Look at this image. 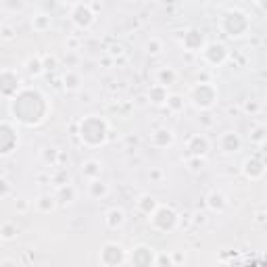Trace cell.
Returning a JSON list of instances; mask_svg holds the SVG:
<instances>
[{"label": "cell", "instance_id": "obj_1", "mask_svg": "<svg viewBox=\"0 0 267 267\" xmlns=\"http://www.w3.org/2000/svg\"><path fill=\"white\" fill-rule=\"evenodd\" d=\"M11 111H13L15 121L32 128V125H40L46 121L48 113H50V102H48V98L42 94L40 90L23 88L13 98Z\"/></svg>", "mask_w": 267, "mask_h": 267}, {"label": "cell", "instance_id": "obj_2", "mask_svg": "<svg viewBox=\"0 0 267 267\" xmlns=\"http://www.w3.org/2000/svg\"><path fill=\"white\" fill-rule=\"evenodd\" d=\"M77 134H80V140L86 146L96 149V146H102L109 140V123L98 115H88L80 121Z\"/></svg>", "mask_w": 267, "mask_h": 267}, {"label": "cell", "instance_id": "obj_3", "mask_svg": "<svg viewBox=\"0 0 267 267\" xmlns=\"http://www.w3.org/2000/svg\"><path fill=\"white\" fill-rule=\"evenodd\" d=\"M221 30L228 38H242L244 33H249V30H250V19L247 13L240 9H230L223 13Z\"/></svg>", "mask_w": 267, "mask_h": 267}, {"label": "cell", "instance_id": "obj_4", "mask_svg": "<svg viewBox=\"0 0 267 267\" xmlns=\"http://www.w3.org/2000/svg\"><path fill=\"white\" fill-rule=\"evenodd\" d=\"M217 98H219V92H217V88L211 82H199L190 90V100L194 107L200 111L213 109L217 104Z\"/></svg>", "mask_w": 267, "mask_h": 267}, {"label": "cell", "instance_id": "obj_5", "mask_svg": "<svg viewBox=\"0 0 267 267\" xmlns=\"http://www.w3.org/2000/svg\"><path fill=\"white\" fill-rule=\"evenodd\" d=\"M178 219H180L178 213L167 205H159L157 211L152 213V226L159 232H173L175 226H178Z\"/></svg>", "mask_w": 267, "mask_h": 267}, {"label": "cell", "instance_id": "obj_6", "mask_svg": "<svg viewBox=\"0 0 267 267\" xmlns=\"http://www.w3.org/2000/svg\"><path fill=\"white\" fill-rule=\"evenodd\" d=\"M128 261V255H125V249L117 242H107L100 250V263L107 267H115V265H123Z\"/></svg>", "mask_w": 267, "mask_h": 267}, {"label": "cell", "instance_id": "obj_7", "mask_svg": "<svg viewBox=\"0 0 267 267\" xmlns=\"http://www.w3.org/2000/svg\"><path fill=\"white\" fill-rule=\"evenodd\" d=\"M17 144H19L17 130L13 128V123L2 121V123H0V154H2V157L11 154L13 150L17 149Z\"/></svg>", "mask_w": 267, "mask_h": 267}, {"label": "cell", "instance_id": "obj_8", "mask_svg": "<svg viewBox=\"0 0 267 267\" xmlns=\"http://www.w3.org/2000/svg\"><path fill=\"white\" fill-rule=\"evenodd\" d=\"M21 90L23 88H21L19 75L11 69H2V73H0V94L4 98H15Z\"/></svg>", "mask_w": 267, "mask_h": 267}, {"label": "cell", "instance_id": "obj_9", "mask_svg": "<svg viewBox=\"0 0 267 267\" xmlns=\"http://www.w3.org/2000/svg\"><path fill=\"white\" fill-rule=\"evenodd\" d=\"M202 57H205V61L209 63V65L219 67L228 61L230 52H228L226 44H221V42H211V44L205 46V50H202Z\"/></svg>", "mask_w": 267, "mask_h": 267}, {"label": "cell", "instance_id": "obj_10", "mask_svg": "<svg viewBox=\"0 0 267 267\" xmlns=\"http://www.w3.org/2000/svg\"><path fill=\"white\" fill-rule=\"evenodd\" d=\"M94 11H92V6L90 4H75L73 6V11H71V21H73V25L75 27H80V30H88V27H92L94 23Z\"/></svg>", "mask_w": 267, "mask_h": 267}, {"label": "cell", "instance_id": "obj_11", "mask_svg": "<svg viewBox=\"0 0 267 267\" xmlns=\"http://www.w3.org/2000/svg\"><path fill=\"white\" fill-rule=\"evenodd\" d=\"M182 46H184L186 50H190V52L205 50V46H207L205 33H202L200 30H196V27H190V30L184 33V38H182Z\"/></svg>", "mask_w": 267, "mask_h": 267}, {"label": "cell", "instance_id": "obj_12", "mask_svg": "<svg viewBox=\"0 0 267 267\" xmlns=\"http://www.w3.org/2000/svg\"><path fill=\"white\" fill-rule=\"evenodd\" d=\"M154 252L150 247H144V244H140V247H136L132 250V255L128 261L132 265H138V267H149V265H154Z\"/></svg>", "mask_w": 267, "mask_h": 267}, {"label": "cell", "instance_id": "obj_13", "mask_svg": "<svg viewBox=\"0 0 267 267\" xmlns=\"http://www.w3.org/2000/svg\"><path fill=\"white\" fill-rule=\"evenodd\" d=\"M211 144H209V138L202 136V134H194V136L188 140L186 144V150H188V157H205L209 152Z\"/></svg>", "mask_w": 267, "mask_h": 267}, {"label": "cell", "instance_id": "obj_14", "mask_svg": "<svg viewBox=\"0 0 267 267\" xmlns=\"http://www.w3.org/2000/svg\"><path fill=\"white\" fill-rule=\"evenodd\" d=\"M242 171H244V175H247L249 180H259V178H263V175H265L267 167H265V163L259 157H250V159H247L242 163Z\"/></svg>", "mask_w": 267, "mask_h": 267}, {"label": "cell", "instance_id": "obj_15", "mask_svg": "<svg viewBox=\"0 0 267 267\" xmlns=\"http://www.w3.org/2000/svg\"><path fill=\"white\" fill-rule=\"evenodd\" d=\"M240 136H238L236 132H226L223 136L219 138V150L223 154H236L238 150H240Z\"/></svg>", "mask_w": 267, "mask_h": 267}, {"label": "cell", "instance_id": "obj_16", "mask_svg": "<svg viewBox=\"0 0 267 267\" xmlns=\"http://www.w3.org/2000/svg\"><path fill=\"white\" fill-rule=\"evenodd\" d=\"M173 132L171 130H167V128H159L157 132H152V136H150V144L154 146V149H167V146H171L173 144Z\"/></svg>", "mask_w": 267, "mask_h": 267}, {"label": "cell", "instance_id": "obj_17", "mask_svg": "<svg viewBox=\"0 0 267 267\" xmlns=\"http://www.w3.org/2000/svg\"><path fill=\"white\" fill-rule=\"evenodd\" d=\"M167 98H169V90H167L165 83H154L149 90V100L154 104V107H163L167 104Z\"/></svg>", "mask_w": 267, "mask_h": 267}, {"label": "cell", "instance_id": "obj_18", "mask_svg": "<svg viewBox=\"0 0 267 267\" xmlns=\"http://www.w3.org/2000/svg\"><path fill=\"white\" fill-rule=\"evenodd\" d=\"M57 200L61 207H67L77 199V190L73 188V184H63V186H57Z\"/></svg>", "mask_w": 267, "mask_h": 267}, {"label": "cell", "instance_id": "obj_19", "mask_svg": "<svg viewBox=\"0 0 267 267\" xmlns=\"http://www.w3.org/2000/svg\"><path fill=\"white\" fill-rule=\"evenodd\" d=\"M207 207H209L211 211H215V213H221V211H226V207H228L226 194L219 192V190L209 192V196H207Z\"/></svg>", "mask_w": 267, "mask_h": 267}, {"label": "cell", "instance_id": "obj_20", "mask_svg": "<svg viewBox=\"0 0 267 267\" xmlns=\"http://www.w3.org/2000/svg\"><path fill=\"white\" fill-rule=\"evenodd\" d=\"M100 173H102V163H100V161L88 159V161H83V163H82V175H83V178L96 180V178H100Z\"/></svg>", "mask_w": 267, "mask_h": 267}, {"label": "cell", "instance_id": "obj_21", "mask_svg": "<svg viewBox=\"0 0 267 267\" xmlns=\"http://www.w3.org/2000/svg\"><path fill=\"white\" fill-rule=\"evenodd\" d=\"M104 221H107V226L111 228V230H117V228H121L123 223H125V213L121 209H111V211H107V215H104Z\"/></svg>", "mask_w": 267, "mask_h": 267}, {"label": "cell", "instance_id": "obj_22", "mask_svg": "<svg viewBox=\"0 0 267 267\" xmlns=\"http://www.w3.org/2000/svg\"><path fill=\"white\" fill-rule=\"evenodd\" d=\"M36 207H38V211H42V213H50V211H54L59 207V200L54 194H42L36 200Z\"/></svg>", "mask_w": 267, "mask_h": 267}, {"label": "cell", "instance_id": "obj_23", "mask_svg": "<svg viewBox=\"0 0 267 267\" xmlns=\"http://www.w3.org/2000/svg\"><path fill=\"white\" fill-rule=\"evenodd\" d=\"M88 192L92 199H104V196L109 194V186L104 184V182L100 178H96V180H90V186H88Z\"/></svg>", "mask_w": 267, "mask_h": 267}, {"label": "cell", "instance_id": "obj_24", "mask_svg": "<svg viewBox=\"0 0 267 267\" xmlns=\"http://www.w3.org/2000/svg\"><path fill=\"white\" fill-rule=\"evenodd\" d=\"M80 86H82V75L77 71H67L63 75V88L67 92H75V90H80Z\"/></svg>", "mask_w": 267, "mask_h": 267}, {"label": "cell", "instance_id": "obj_25", "mask_svg": "<svg viewBox=\"0 0 267 267\" xmlns=\"http://www.w3.org/2000/svg\"><path fill=\"white\" fill-rule=\"evenodd\" d=\"M157 207H159V202H157V199L154 196H150V194H142L138 199V209L142 211V213H146V215H152L154 211H157Z\"/></svg>", "mask_w": 267, "mask_h": 267}, {"label": "cell", "instance_id": "obj_26", "mask_svg": "<svg viewBox=\"0 0 267 267\" xmlns=\"http://www.w3.org/2000/svg\"><path fill=\"white\" fill-rule=\"evenodd\" d=\"M40 157H42V163H44V165L54 167L59 163V159H61V152H59V149H54V146H44L42 152H40Z\"/></svg>", "mask_w": 267, "mask_h": 267}, {"label": "cell", "instance_id": "obj_27", "mask_svg": "<svg viewBox=\"0 0 267 267\" xmlns=\"http://www.w3.org/2000/svg\"><path fill=\"white\" fill-rule=\"evenodd\" d=\"M25 71L30 73L32 77H38L46 71L44 69V63H42V57H30L25 61Z\"/></svg>", "mask_w": 267, "mask_h": 267}, {"label": "cell", "instance_id": "obj_28", "mask_svg": "<svg viewBox=\"0 0 267 267\" xmlns=\"http://www.w3.org/2000/svg\"><path fill=\"white\" fill-rule=\"evenodd\" d=\"M50 25H52V19H50V15H46V13H40V15H33L32 17V27L36 32H48L50 30Z\"/></svg>", "mask_w": 267, "mask_h": 267}, {"label": "cell", "instance_id": "obj_29", "mask_svg": "<svg viewBox=\"0 0 267 267\" xmlns=\"http://www.w3.org/2000/svg\"><path fill=\"white\" fill-rule=\"evenodd\" d=\"M157 80L159 83H165V86H171V83L178 80V73H175L173 67H163L161 71L157 73Z\"/></svg>", "mask_w": 267, "mask_h": 267}, {"label": "cell", "instance_id": "obj_30", "mask_svg": "<svg viewBox=\"0 0 267 267\" xmlns=\"http://www.w3.org/2000/svg\"><path fill=\"white\" fill-rule=\"evenodd\" d=\"M250 142L252 144H263L267 142V125H255V128L250 130Z\"/></svg>", "mask_w": 267, "mask_h": 267}, {"label": "cell", "instance_id": "obj_31", "mask_svg": "<svg viewBox=\"0 0 267 267\" xmlns=\"http://www.w3.org/2000/svg\"><path fill=\"white\" fill-rule=\"evenodd\" d=\"M17 234H19V228L13 221H4L0 226V238L2 240H13V238H17Z\"/></svg>", "mask_w": 267, "mask_h": 267}, {"label": "cell", "instance_id": "obj_32", "mask_svg": "<svg viewBox=\"0 0 267 267\" xmlns=\"http://www.w3.org/2000/svg\"><path fill=\"white\" fill-rule=\"evenodd\" d=\"M184 107H186V102L180 94H169V98H167V109H169L171 113H182Z\"/></svg>", "mask_w": 267, "mask_h": 267}, {"label": "cell", "instance_id": "obj_33", "mask_svg": "<svg viewBox=\"0 0 267 267\" xmlns=\"http://www.w3.org/2000/svg\"><path fill=\"white\" fill-rule=\"evenodd\" d=\"M186 165L192 173H199L205 169V157H186Z\"/></svg>", "mask_w": 267, "mask_h": 267}, {"label": "cell", "instance_id": "obj_34", "mask_svg": "<svg viewBox=\"0 0 267 267\" xmlns=\"http://www.w3.org/2000/svg\"><path fill=\"white\" fill-rule=\"evenodd\" d=\"M144 50L149 52V54H159L161 50H163V44H161V40H157V38H150L149 42H146Z\"/></svg>", "mask_w": 267, "mask_h": 267}, {"label": "cell", "instance_id": "obj_35", "mask_svg": "<svg viewBox=\"0 0 267 267\" xmlns=\"http://www.w3.org/2000/svg\"><path fill=\"white\" fill-rule=\"evenodd\" d=\"M42 63H44V69L46 71H54L59 65V59L54 57V54H46V57H42Z\"/></svg>", "mask_w": 267, "mask_h": 267}, {"label": "cell", "instance_id": "obj_36", "mask_svg": "<svg viewBox=\"0 0 267 267\" xmlns=\"http://www.w3.org/2000/svg\"><path fill=\"white\" fill-rule=\"evenodd\" d=\"M52 184H57V186H63V184H69V173L65 169H59L57 173L52 175Z\"/></svg>", "mask_w": 267, "mask_h": 267}, {"label": "cell", "instance_id": "obj_37", "mask_svg": "<svg viewBox=\"0 0 267 267\" xmlns=\"http://www.w3.org/2000/svg\"><path fill=\"white\" fill-rule=\"evenodd\" d=\"M154 265H173V259L169 255H159L154 259Z\"/></svg>", "mask_w": 267, "mask_h": 267}, {"label": "cell", "instance_id": "obj_38", "mask_svg": "<svg viewBox=\"0 0 267 267\" xmlns=\"http://www.w3.org/2000/svg\"><path fill=\"white\" fill-rule=\"evenodd\" d=\"M194 223H196V226H205V223H207V215L205 213H196L194 215Z\"/></svg>", "mask_w": 267, "mask_h": 267}, {"label": "cell", "instance_id": "obj_39", "mask_svg": "<svg viewBox=\"0 0 267 267\" xmlns=\"http://www.w3.org/2000/svg\"><path fill=\"white\" fill-rule=\"evenodd\" d=\"M150 180L152 182H161V180H163V171H161V169H150Z\"/></svg>", "mask_w": 267, "mask_h": 267}, {"label": "cell", "instance_id": "obj_40", "mask_svg": "<svg viewBox=\"0 0 267 267\" xmlns=\"http://www.w3.org/2000/svg\"><path fill=\"white\" fill-rule=\"evenodd\" d=\"M0 184H2V199H6V196H9V192H11V184H9L6 180H2Z\"/></svg>", "mask_w": 267, "mask_h": 267}, {"label": "cell", "instance_id": "obj_41", "mask_svg": "<svg viewBox=\"0 0 267 267\" xmlns=\"http://www.w3.org/2000/svg\"><path fill=\"white\" fill-rule=\"evenodd\" d=\"M2 38H4V40H11V38H13V27H9V25L2 27Z\"/></svg>", "mask_w": 267, "mask_h": 267}, {"label": "cell", "instance_id": "obj_42", "mask_svg": "<svg viewBox=\"0 0 267 267\" xmlns=\"http://www.w3.org/2000/svg\"><path fill=\"white\" fill-rule=\"evenodd\" d=\"M244 109H247L249 113H255V111L259 109V104H257V102H252V100H249L247 104H244Z\"/></svg>", "mask_w": 267, "mask_h": 267}, {"label": "cell", "instance_id": "obj_43", "mask_svg": "<svg viewBox=\"0 0 267 267\" xmlns=\"http://www.w3.org/2000/svg\"><path fill=\"white\" fill-rule=\"evenodd\" d=\"M4 6H6V9H13V11H15V9H21L23 4H21V2H11V0H4Z\"/></svg>", "mask_w": 267, "mask_h": 267}, {"label": "cell", "instance_id": "obj_44", "mask_svg": "<svg viewBox=\"0 0 267 267\" xmlns=\"http://www.w3.org/2000/svg\"><path fill=\"white\" fill-rule=\"evenodd\" d=\"M17 211H21V213H23V211H27V200H17Z\"/></svg>", "mask_w": 267, "mask_h": 267}, {"label": "cell", "instance_id": "obj_45", "mask_svg": "<svg viewBox=\"0 0 267 267\" xmlns=\"http://www.w3.org/2000/svg\"><path fill=\"white\" fill-rule=\"evenodd\" d=\"M200 121H202V125H211V119H207V115H202Z\"/></svg>", "mask_w": 267, "mask_h": 267}, {"label": "cell", "instance_id": "obj_46", "mask_svg": "<svg viewBox=\"0 0 267 267\" xmlns=\"http://www.w3.org/2000/svg\"><path fill=\"white\" fill-rule=\"evenodd\" d=\"M65 4H80V0H63Z\"/></svg>", "mask_w": 267, "mask_h": 267}, {"label": "cell", "instance_id": "obj_47", "mask_svg": "<svg viewBox=\"0 0 267 267\" xmlns=\"http://www.w3.org/2000/svg\"><path fill=\"white\" fill-rule=\"evenodd\" d=\"M259 6H261V9H267V0H259Z\"/></svg>", "mask_w": 267, "mask_h": 267}]
</instances>
